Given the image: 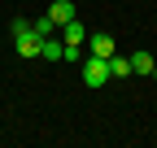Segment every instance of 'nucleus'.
I'll return each mask as SVG.
<instances>
[{"mask_svg": "<svg viewBox=\"0 0 157 148\" xmlns=\"http://www.w3.org/2000/svg\"><path fill=\"white\" fill-rule=\"evenodd\" d=\"M83 39H87V31L78 26V17L61 26V44H66V48H83Z\"/></svg>", "mask_w": 157, "mask_h": 148, "instance_id": "obj_3", "label": "nucleus"}, {"mask_svg": "<svg viewBox=\"0 0 157 148\" xmlns=\"http://www.w3.org/2000/svg\"><path fill=\"white\" fill-rule=\"evenodd\" d=\"M131 70H135V74H148V79H157V61L148 57V52H135V57H131Z\"/></svg>", "mask_w": 157, "mask_h": 148, "instance_id": "obj_6", "label": "nucleus"}, {"mask_svg": "<svg viewBox=\"0 0 157 148\" xmlns=\"http://www.w3.org/2000/svg\"><path fill=\"white\" fill-rule=\"evenodd\" d=\"M39 57H44V61H66V44L48 35V39H44V48H39Z\"/></svg>", "mask_w": 157, "mask_h": 148, "instance_id": "obj_5", "label": "nucleus"}, {"mask_svg": "<svg viewBox=\"0 0 157 148\" xmlns=\"http://www.w3.org/2000/svg\"><path fill=\"white\" fill-rule=\"evenodd\" d=\"M48 17H52L57 26H66V22H74V5H70V0H52V5H48Z\"/></svg>", "mask_w": 157, "mask_h": 148, "instance_id": "obj_4", "label": "nucleus"}, {"mask_svg": "<svg viewBox=\"0 0 157 148\" xmlns=\"http://www.w3.org/2000/svg\"><path fill=\"white\" fill-rule=\"evenodd\" d=\"M113 79V74H109V57H87L83 61V83L87 87H105Z\"/></svg>", "mask_w": 157, "mask_h": 148, "instance_id": "obj_1", "label": "nucleus"}, {"mask_svg": "<svg viewBox=\"0 0 157 148\" xmlns=\"http://www.w3.org/2000/svg\"><path fill=\"white\" fill-rule=\"evenodd\" d=\"M109 74H113V79H131V57H118V52H113V57H109Z\"/></svg>", "mask_w": 157, "mask_h": 148, "instance_id": "obj_7", "label": "nucleus"}, {"mask_svg": "<svg viewBox=\"0 0 157 148\" xmlns=\"http://www.w3.org/2000/svg\"><path fill=\"white\" fill-rule=\"evenodd\" d=\"M31 26H35L39 35H44V39H48V35H57V31H61V26H57V22H52V17H48V13H39V17H35V22H31Z\"/></svg>", "mask_w": 157, "mask_h": 148, "instance_id": "obj_8", "label": "nucleus"}, {"mask_svg": "<svg viewBox=\"0 0 157 148\" xmlns=\"http://www.w3.org/2000/svg\"><path fill=\"white\" fill-rule=\"evenodd\" d=\"M87 48H92V57H113V35H105V31H96V35H87Z\"/></svg>", "mask_w": 157, "mask_h": 148, "instance_id": "obj_2", "label": "nucleus"}]
</instances>
